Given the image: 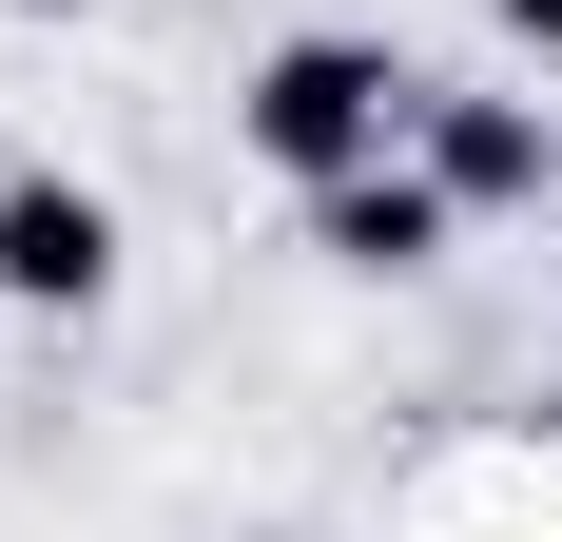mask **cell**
Segmentation results:
<instances>
[{"instance_id": "cell-3", "label": "cell", "mask_w": 562, "mask_h": 542, "mask_svg": "<svg viewBox=\"0 0 562 542\" xmlns=\"http://www.w3.org/2000/svg\"><path fill=\"white\" fill-rule=\"evenodd\" d=\"M447 214H465L447 174H389V156H369V174H330V194H311V233H330L349 271H427V252H447Z\"/></svg>"}, {"instance_id": "cell-4", "label": "cell", "mask_w": 562, "mask_h": 542, "mask_svg": "<svg viewBox=\"0 0 562 542\" xmlns=\"http://www.w3.org/2000/svg\"><path fill=\"white\" fill-rule=\"evenodd\" d=\"M427 174H447L465 214H485V194H543V116H505V98H465V116H427Z\"/></svg>"}, {"instance_id": "cell-2", "label": "cell", "mask_w": 562, "mask_h": 542, "mask_svg": "<svg viewBox=\"0 0 562 542\" xmlns=\"http://www.w3.org/2000/svg\"><path fill=\"white\" fill-rule=\"evenodd\" d=\"M0 291H20V310H98L116 291V214L58 194V174H0Z\"/></svg>"}, {"instance_id": "cell-1", "label": "cell", "mask_w": 562, "mask_h": 542, "mask_svg": "<svg viewBox=\"0 0 562 542\" xmlns=\"http://www.w3.org/2000/svg\"><path fill=\"white\" fill-rule=\"evenodd\" d=\"M389 116H407V78H389L369 39H291L272 78H252V156L330 194V174H369V156H389Z\"/></svg>"}, {"instance_id": "cell-5", "label": "cell", "mask_w": 562, "mask_h": 542, "mask_svg": "<svg viewBox=\"0 0 562 542\" xmlns=\"http://www.w3.org/2000/svg\"><path fill=\"white\" fill-rule=\"evenodd\" d=\"M505 20H524V39H562V0H505Z\"/></svg>"}]
</instances>
